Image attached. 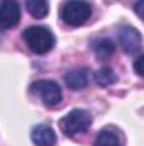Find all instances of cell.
Masks as SVG:
<instances>
[{
  "instance_id": "1",
  "label": "cell",
  "mask_w": 144,
  "mask_h": 146,
  "mask_svg": "<svg viewBox=\"0 0 144 146\" xmlns=\"http://www.w3.org/2000/svg\"><path fill=\"white\" fill-rule=\"evenodd\" d=\"M22 36H24V41H26L27 48L32 53H36V54H46V53H49L54 48V44H56L54 34L48 27H42V26L27 27Z\"/></svg>"
},
{
  "instance_id": "13",
  "label": "cell",
  "mask_w": 144,
  "mask_h": 146,
  "mask_svg": "<svg viewBox=\"0 0 144 146\" xmlns=\"http://www.w3.org/2000/svg\"><path fill=\"white\" fill-rule=\"evenodd\" d=\"M141 65H143V56H137V58H136V63H134V70H136V73H137L139 76H143L144 75Z\"/></svg>"
},
{
  "instance_id": "9",
  "label": "cell",
  "mask_w": 144,
  "mask_h": 146,
  "mask_svg": "<svg viewBox=\"0 0 144 146\" xmlns=\"http://www.w3.org/2000/svg\"><path fill=\"white\" fill-rule=\"evenodd\" d=\"M122 136L120 133H117L112 127H105L102 129L97 138H95V146H122Z\"/></svg>"
},
{
  "instance_id": "5",
  "label": "cell",
  "mask_w": 144,
  "mask_h": 146,
  "mask_svg": "<svg viewBox=\"0 0 144 146\" xmlns=\"http://www.w3.org/2000/svg\"><path fill=\"white\" fill-rule=\"evenodd\" d=\"M119 44L120 48L127 53V54H136L141 51V44H143V37L141 33L131 26H124L119 29Z\"/></svg>"
},
{
  "instance_id": "6",
  "label": "cell",
  "mask_w": 144,
  "mask_h": 146,
  "mask_svg": "<svg viewBox=\"0 0 144 146\" xmlns=\"http://www.w3.org/2000/svg\"><path fill=\"white\" fill-rule=\"evenodd\" d=\"M20 19V5L15 0H0V29L7 31L17 26Z\"/></svg>"
},
{
  "instance_id": "11",
  "label": "cell",
  "mask_w": 144,
  "mask_h": 146,
  "mask_svg": "<svg viewBox=\"0 0 144 146\" xmlns=\"http://www.w3.org/2000/svg\"><path fill=\"white\" fill-rule=\"evenodd\" d=\"M26 9L34 19H44L49 12L48 0H26Z\"/></svg>"
},
{
  "instance_id": "4",
  "label": "cell",
  "mask_w": 144,
  "mask_h": 146,
  "mask_svg": "<svg viewBox=\"0 0 144 146\" xmlns=\"http://www.w3.org/2000/svg\"><path fill=\"white\" fill-rule=\"evenodd\" d=\"M31 94L39 97L42 100V104L48 107L58 106L63 99L61 87L54 80H37V82H34L31 85Z\"/></svg>"
},
{
  "instance_id": "14",
  "label": "cell",
  "mask_w": 144,
  "mask_h": 146,
  "mask_svg": "<svg viewBox=\"0 0 144 146\" xmlns=\"http://www.w3.org/2000/svg\"><path fill=\"white\" fill-rule=\"evenodd\" d=\"M141 5H143V0H137V3H136V10H137V15L141 17L143 14H141Z\"/></svg>"
},
{
  "instance_id": "2",
  "label": "cell",
  "mask_w": 144,
  "mask_h": 146,
  "mask_svg": "<svg viewBox=\"0 0 144 146\" xmlns=\"http://www.w3.org/2000/svg\"><path fill=\"white\" fill-rule=\"evenodd\" d=\"M59 15L63 22L71 27L83 26L92 15V5L87 0H66L59 7Z\"/></svg>"
},
{
  "instance_id": "10",
  "label": "cell",
  "mask_w": 144,
  "mask_h": 146,
  "mask_svg": "<svg viewBox=\"0 0 144 146\" xmlns=\"http://www.w3.org/2000/svg\"><path fill=\"white\" fill-rule=\"evenodd\" d=\"M114 51H115V44H114L112 39H108V37H98V39L93 41V53L98 58L105 60V58L114 54Z\"/></svg>"
},
{
  "instance_id": "3",
  "label": "cell",
  "mask_w": 144,
  "mask_h": 146,
  "mask_svg": "<svg viewBox=\"0 0 144 146\" xmlns=\"http://www.w3.org/2000/svg\"><path fill=\"white\" fill-rule=\"evenodd\" d=\"M90 124H92V115L83 109L71 110L59 121V127H61L63 134H66L68 138H76V136L87 133Z\"/></svg>"
},
{
  "instance_id": "8",
  "label": "cell",
  "mask_w": 144,
  "mask_h": 146,
  "mask_svg": "<svg viewBox=\"0 0 144 146\" xmlns=\"http://www.w3.org/2000/svg\"><path fill=\"white\" fill-rule=\"evenodd\" d=\"M88 80H90L88 68H75L65 75V82L71 90H83L88 85Z\"/></svg>"
},
{
  "instance_id": "7",
  "label": "cell",
  "mask_w": 144,
  "mask_h": 146,
  "mask_svg": "<svg viewBox=\"0 0 144 146\" xmlns=\"http://www.w3.org/2000/svg\"><path fill=\"white\" fill-rule=\"evenodd\" d=\"M31 139L36 146H54L56 145V133L48 124H37L31 131Z\"/></svg>"
},
{
  "instance_id": "12",
  "label": "cell",
  "mask_w": 144,
  "mask_h": 146,
  "mask_svg": "<svg viewBox=\"0 0 144 146\" xmlns=\"http://www.w3.org/2000/svg\"><path fill=\"white\" fill-rule=\"evenodd\" d=\"M95 82L100 85V87H107V85H112L114 82H115V73L112 68H100L98 72L95 73Z\"/></svg>"
}]
</instances>
